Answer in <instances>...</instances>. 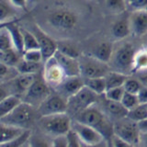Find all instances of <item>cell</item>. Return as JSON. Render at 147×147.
<instances>
[{
  "instance_id": "obj_17",
  "label": "cell",
  "mask_w": 147,
  "mask_h": 147,
  "mask_svg": "<svg viewBox=\"0 0 147 147\" xmlns=\"http://www.w3.org/2000/svg\"><path fill=\"white\" fill-rule=\"evenodd\" d=\"M101 106L99 109L111 119L113 122L121 119L127 117V109L123 107L121 102H115L106 99L103 96V99L101 100Z\"/></svg>"
},
{
  "instance_id": "obj_2",
  "label": "cell",
  "mask_w": 147,
  "mask_h": 147,
  "mask_svg": "<svg viewBox=\"0 0 147 147\" xmlns=\"http://www.w3.org/2000/svg\"><path fill=\"white\" fill-rule=\"evenodd\" d=\"M72 119L67 113L40 117L39 127L43 133L52 138L65 136L72 130Z\"/></svg>"
},
{
  "instance_id": "obj_39",
  "label": "cell",
  "mask_w": 147,
  "mask_h": 147,
  "mask_svg": "<svg viewBox=\"0 0 147 147\" xmlns=\"http://www.w3.org/2000/svg\"><path fill=\"white\" fill-rule=\"evenodd\" d=\"M124 95L123 87H117V88H111L105 92L103 96L108 100L115 101V102H121L122 96Z\"/></svg>"
},
{
  "instance_id": "obj_12",
  "label": "cell",
  "mask_w": 147,
  "mask_h": 147,
  "mask_svg": "<svg viewBox=\"0 0 147 147\" xmlns=\"http://www.w3.org/2000/svg\"><path fill=\"white\" fill-rule=\"evenodd\" d=\"M34 34L35 38L38 41L39 49L41 52L43 57V62L49 58L53 57L54 53L57 52V42L49 34L40 28L39 25H34L31 30H30Z\"/></svg>"
},
{
  "instance_id": "obj_36",
  "label": "cell",
  "mask_w": 147,
  "mask_h": 147,
  "mask_svg": "<svg viewBox=\"0 0 147 147\" xmlns=\"http://www.w3.org/2000/svg\"><path fill=\"white\" fill-rule=\"evenodd\" d=\"M121 103L124 108L127 109V111L131 110L132 109L136 108L137 106H139V101H138L137 95H133L130 93H126L124 91V95L121 100Z\"/></svg>"
},
{
  "instance_id": "obj_8",
  "label": "cell",
  "mask_w": 147,
  "mask_h": 147,
  "mask_svg": "<svg viewBox=\"0 0 147 147\" xmlns=\"http://www.w3.org/2000/svg\"><path fill=\"white\" fill-rule=\"evenodd\" d=\"M140 131L137 123L127 117L115 121L113 124V135L129 144L138 147L140 139Z\"/></svg>"
},
{
  "instance_id": "obj_41",
  "label": "cell",
  "mask_w": 147,
  "mask_h": 147,
  "mask_svg": "<svg viewBox=\"0 0 147 147\" xmlns=\"http://www.w3.org/2000/svg\"><path fill=\"white\" fill-rule=\"evenodd\" d=\"M127 8H130L133 11L147 10V0H132L126 1Z\"/></svg>"
},
{
  "instance_id": "obj_15",
  "label": "cell",
  "mask_w": 147,
  "mask_h": 147,
  "mask_svg": "<svg viewBox=\"0 0 147 147\" xmlns=\"http://www.w3.org/2000/svg\"><path fill=\"white\" fill-rule=\"evenodd\" d=\"M36 77L37 75H18L8 83L10 87L8 89L9 94L22 98V96L33 84Z\"/></svg>"
},
{
  "instance_id": "obj_52",
  "label": "cell",
  "mask_w": 147,
  "mask_h": 147,
  "mask_svg": "<svg viewBox=\"0 0 147 147\" xmlns=\"http://www.w3.org/2000/svg\"><path fill=\"white\" fill-rule=\"evenodd\" d=\"M20 147H30V145H29V144H28V141L26 142H24L22 145H20Z\"/></svg>"
},
{
  "instance_id": "obj_54",
  "label": "cell",
  "mask_w": 147,
  "mask_h": 147,
  "mask_svg": "<svg viewBox=\"0 0 147 147\" xmlns=\"http://www.w3.org/2000/svg\"><path fill=\"white\" fill-rule=\"evenodd\" d=\"M9 23H10V22H9ZM7 24H8V23H7V24H3V23H0V29H1V28H3V27H5L6 25H7Z\"/></svg>"
},
{
  "instance_id": "obj_53",
  "label": "cell",
  "mask_w": 147,
  "mask_h": 147,
  "mask_svg": "<svg viewBox=\"0 0 147 147\" xmlns=\"http://www.w3.org/2000/svg\"><path fill=\"white\" fill-rule=\"evenodd\" d=\"M108 147H113V146H112V144H111V141H110V139L108 140Z\"/></svg>"
},
{
  "instance_id": "obj_4",
  "label": "cell",
  "mask_w": 147,
  "mask_h": 147,
  "mask_svg": "<svg viewBox=\"0 0 147 147\" xmlns=\"http://www.w3.org/2000/svg\"><path fill=\"white\" fill-rule=\"evenodd\" d=\"M47 23L54 30L64 33L71 31L76 27L78 16L70 8L58 7L48 14Z\"/></svg>"
},
{
  "instance_id": "obj_33",
  "label": "cell",
  "mask_w": 147,
  "mask_h": 147,
  "mask_svg": "<svg viewBox=\"0 0 147 147\" xmlns=\"http://www.w3.org/2000/svg\"><path fill=\"white\" fill-rule=\"evenodd\" d=\"M21 30L23 36V49H24V52L30 50L39 49L38 41H37L34 34L30 30L26 29H21Z\"/></svg>"
},
{
  "instance_id": "obj_20",
  "label": "cell",
  "mask_w": 147,
  "mask_h": 147,
  "mask_svg": "<svg viewBox=\"0 0 147 147\" xmlns=\"http://www.w3.org/2000/svg\"><path fill=\"white\" fill-rule=\"evenodd\" d=\"M113 53V44L108 42V41H104V42H101L96 46L94 52L92 53L91 56L95 57L100 62L108 64L112 58Z\"/></svg>"
},
{
  "instance_id": "obj_38",
  "label": "cell",
  "mask_w": 147,
  "mask_h": 147,
  "mask_svg": "<svg viewBox=\"0 0 147 147\" xmlns=\"http://www.w3.org/2000/svg\"><path fill=\"white\" fill-rule=\"evenodd\" d=\"M22 59H24L25 61L34 63H40L43 61L42 54H41L40 49L26 51L22 54Z\"/></svg>"
},
{
  "instance_id": "obj_46",
  "label": "cell",
  "mask_w": 147,
  "mask_h": 147,
  "mask_svg": "<svg viewBox=\"0 0 147 147\" xmlns=\"http://www.w3.org/2000/svg\"><path fill=\"white\" fill-rule=\"evenodd\" d=\"M138 147H147V132H141Z\"/></svg>"
},
{
  "instance_id": "obj_43",
  "label": "cell",
  "mask_w": 147,
  "mask_h": 147,
  "mask_svg": "<svg viewBox=\"0 0 147 147\" xmlns=\"http://www.w3.org/2000/svg\"><path fill=\"white\" fill-rule=\"evenodd\" d=\"M110 141H111V144H112L113 147H137L131 144H129V142H126L121 139H119L118 137L114 136V135L111 137Z\"/></svg>"
},
{
  "instance_id": "obj_34",
  "label": "cell",
  "mask_w": 147,
  "mask_h": 147,
  "mask_svg": "<svg viewBox=\"0 0 147 147\" xmlns=\"http://www.w3.org/2000/svg\"><path fill=\"white\" fill-rule=\"evenodd\" d=\"M127 118L136 123L147 119V109L144 105H139L136 108L129 110L127 113Z\"/></svg>"
},
{
  "instance_id": "obj_7",
  "label": "cell",
  "mask_w": 147,
  "mask_h": 147,
  "mask_svg": "<svg viewBox=\"0 0 147 147\" xmlns=\"http://www.w3.org/2000/svg\"><path fill=\"white\" fill-rule=\"evenodd\" d=\"M51 94H52V88L44 82L42 76L40 77L37 76L33 84L22 96L21 100L22 102L37 109Z\"/></svg>"
},
{
  "instance_id": "obj_5",
  "label": "cell",
  "mask_w": 147,
  "mask_h": 147,
  "mask_svg": "<svg viewBox=\"0 0 147 147\" xmlns=\"http://www.w3.org/2000/svg\"><path fill=\"white\" fill-rule=\"evenodd\" d=\"M78 61L80 66V76L83 79L105 77L109 72L107 63L98 61L91 55L81 54Z\"/></svg>"
},
{
  "instance_id": "obj_42",
  "label": "cell",
  "mask_w": 147,
  "mask_h": 147,
  "mask_svg": "<svg viewBox=\"0 0 147 147\" xmlns=\"http://www.w3.org/2000/svg\"><path fill=\"white\" fill-rule=\"evenodd\" d=\"M67 139V147H82L81 142L78 139L76 134L72 130L66 134Z\"/></svg>"
},
{
  "instance_id": "obj_47",
  "label": "cell",
  "mask_w": 147,
  "mask_h": 147,
  "mask_svg": "<svg viewBox=\"0 0 147 147\" xmlns=\"http://www.w3.org/2000/svg\"><path fill=\"white\" fill-rule=\"evenodd\" d=\"M140 132H147V119L137 123Z\"/></svg>"
},
{
  "instance_id": "obj_50",
  "label": "cell",
  "mask_w": 147,
  "mask_h": 147,
  "mask_svg": "<svg viewBox=\"0 0 147 147\" xmlns=\"http://www.w3.org/2000/svg\"><path fill=\"white\" fill-rule=\"evenodd\" d=\"M139 81L142 84V86L144 87H146L147 88V75H144V76H141L139 78Z\"/></svg>"
},
{
  "instance_id": "obj_25",
  "label": "cell",
  "mask_w": 147,
  "mask_h": 147,
  "mask_svg": "<svg viewBox=\"0 0 147 147\" xmlns=\"http://www.w3.org/2000/svg\"><path fill=\"white\" fill-rule=\"evenodd\" d=\"M128 77L129 76L124 75V74L116 71H109L108 75L105 76L107 90L111 88H117V87H123L124 83H125Z\"/></svg>"
},
{
  "instance_id": "obj_32",
  "label": "cell",
  "mask_w": 147,
  "mask_h": 147,
  "mask_svg": "<svg viewBox=\"0 0 147 147\" xmlns=\"http://www.w3.org/2000/svg\"><path fill=\"white\" fill-rule=\"evenodd\" d=\"M18 76L15 67L8 66L7 64L0 63V84L9 83Z\"/></svg>"
},
{
  "instance_id": "obj_13",
  "label": "cell",
  "mask_w": 147,
  "mask_h": 147,
  "mask_svg": "<svg viewBox=\"0 0 147 147\" xmlns=\"http://www.w3.org/2000/svg\"><path fill=\"white\" fill-rule=\"evenodd\" d=\"M72 131L76 133L78 139L84 144H96L105 141L104 137L93 128L76 121H72Z\"/></svg>"
},
{
  "instance_id": "obj_11",
  "label": "cell",
  "mask_w": 147,
  "mask_h": 147,
  "mask_svg": "<svg viewBox=\"0 0 147 147\" xmlns=\"http://www.w3.org/2000/svg\"><path fill=\"white\" fill-rule=\"evenodd\" d=\"M37 112L40 117L66 113L67 101L58 94L52 93L39 106V108L37 109Z\"/></svg>"
},
{
  "instance_id": "obj_44",
  "label": "cell",
  "mask_w": 147,
  "mask_h": 147,
  "mask_svg": "<svg viewBox=\"0 0 147 147\" xmlns=\"http://www.w3.org/2000/svg\"><path fill=\"white\" fill-rule=\"evenodd\" d=\"M52 147H67V139L65 136H59L53 139Z\"/></svg>"
},
{
  "instance_id": "obj_55",
  "label": "cell",
  "mask_w": 147,
  "mask_h": 147,
  "mask_svg": "<svg viewBox=\"0 0 147 147\" xmlns=\"http://www.w3.org/2000/svg\"><path fill=\"white\" fill-rule=\"evenodd\" d=\"M144 106H145V107H146V109H147V104H146V105H144Z\"/></svg>"
},
{
  "instance_id": "obj_29",
  "label": "cell",
  "mask_w": 147,
  "mask_h": 147,
  "mask_svg": "<svg viewBox=\"0 0 147 147\" xmlns=\"http://www.w3.org/2000/svg\"><path fill=\"white\" fill-rule=\"evenodd\" d=\"M57 51L71 58L78 59L81 56L77 46L68 40H61L57 42Z\"/></svg>"
},
{
  "instance_id": "obj_48",
  "label": "cell",
  "mask_w": 147,
  "mask_h": 147,
  "mask_svg": "<svg viewBox=\"0 0 147 147\" xmlns=\"http://www.w3.org/2000/svg\"><path fill=\"white\" fill-rule=\"evenodd\" d=\"M82 147H108V140H105V141H102L99 144H91V145H88V144H82Z\"/></svg>"
},
{
  "instance_id": "obj_16",
  "label": "cell",
  "mask_w": 147,
  "mask_h": 147,
  "mask_svg": "<svg viewBox=\"0 0 147 147\" xmlns=\"http://www.w3.org/2000/svg\"><path fill=\"white\" fill-rule=\"evenodd\" d=\"M128 18L131 34L136 37L147 35V10L133 11Z\"/></svg>"
},
{
  "instance_id": "obj_19",
  "label": "cell",
  "mask_w": 147,
  "mask_h": 147,
  "mask_svg": "<svg viewBox=\"0 0 147 147\" xmlns=\"http://www.w3.org/2000/svg\"><path fill=\"white\" fill-rule=\"evenodd\" d=\"M20 10L14 7L11 1L0 0V23H7L16 21V18Z\"/></svg>"
},
{
  "instance_id": "obj_30",
  "label": "cell",
  "mask_w": 147,
  "mask_h": 147,
  "mask_svg": "<svg viewBox=\"0 0 147 147\" xmlns=\"http://www.w3.org/2000/svg\"><path fill=\"white\" fill-rule=\"evenodd\" d=\"M40 63H34L21 59L15 67L18 75H37L40 70Z\"/></svg>"
},
{
  "instance_id": "obj_6",
  "label": "cell",
  "mask_w": 147,
  "mask_h": 147,
  "mask_svg": "<svg viewBox=\"0 0 147 147\" xmlns=\"http://www.w3.org/2000/svg\"><path fill=\"white\" fill-rule=\"evenodd\" d=\"M136 50L134 46L131 43H124L119 46L116 52L113 53L112 64L114 67L113 71L124 74L129 76L132 70V62Z\"/></svg>"
},
{
  "instance_id": "obj_26",
  "label": "cell",
  "mask_w": 147,
  "mask_h": 147,
  "mask_svg": "<svg viewBox=\"0 0 147 147\" xmlns=\"http://www.w3.org/2000/svg\"><path fill=\"white\" fill-rule=\"evenodd\" d=\"M21 102H22L21 98L13 95H9L5 99H3L0 102V121L6 116H7Z\"/></svg>"
},
{
  "instance_id": "obj_49",
  "label": "cell",
  "mask_w": 147,
  "mask_h": 147,
  "mask_svg": "<svg viewBox=\"0 0 147 147\" xmlns=\"http://www.w3.org/2000/svg\"><path fill=\"white\" fill-rule=\"evenodd\" d=\"M9 95H10V94H9L8 90L3 88V87H0V102H1L3 99L6 98L7 96H8Z\"/></svg>"
},
{
  "instance_id": "obj_35",
  "label": "cell",
  "mask_w": 147,
  "mask_h": 147,
  "mask_svg": "<svg viewBox=\"0 0 147 147\" xmlns=\"http://www.w3.org/2000/svg\"><path fill=\"white\" fill-rule=\"evenodd\" d=\"M105 4L109 10L114 14H121L127 9L126 1H121V0H109V1H106Z\"/></svg>"
},
{
  "instance_id": "obj_45",
  "label": "cell",
  "mask_w": 147,
  "mask_h": 147,
  "mask_svg": "<svg viewBox=\"0 0 147 147\" xmlns=\"http://www.w3.org/2000/svg\"><path fill=\"white\" fill-rule=\"evenodd\" d=\"M138 101L140 105H146L147 104V88L142 86L140 91L137 94Z\"/></svg>"
},
{
  "instance_id": "obj_27",
  "label": "cell",
  "mask_w": 147,
  "mask_h": 147,
  "mask_svg": "<svg viewBox=\"0 0 147 147\" xmlns=\"http://www.w3.org/2000/svg\"><path fill=\"white\" fill-rule=\"evenodd\" d=\"M84 84L86 88L93 92L96 96H103L105 94L107 87H106L105 77L91 78V79H84Z\"/></svg>"
},
{
  "instance_id": "obj_40",
  "label": "cell",
  "mask_w": 147,
  "mask_h": 147,
  "mask_svg": "<svg viewBox=\"0 0 147 147\" xmlns=\"http://www.w3.org/2000/svg\"><path fill=\"white\" fill-rule=\"evenodd\" d=\"M30 132L31 131H27L23 133L21 136H20L15 140L2 142V144H0V147H20V145H22L24 142L28 141V139H29V137L30 135Z\"/></svg>"
},
{
  "instance_id": "obj_18",
  "label": "cell",
  "mask_w": 147,
  "mask_h": 147,
  "mask_svg": "<svg viewBox=\"0 0 147 147\" xmlns=\"http://www.w3.org/2000/svg\"><path fill=\"white\" fill-rule=\"evenodd\" d=\"M53 57L62 67L66 77L80 76V66L78 59L68 57L66 55L59 53L58 51L54 53Z\"/></svg>"
},
{
  "instance_id": "obj_21",
  "label": "cell",
  "mask_w": 147,
  "mask_h": 147,
  "mask_svg": "<svg viewBox=\"0 0 147 147\" xmlns=\"http://www.w3.org/2000/svg\"><path fill=\"white\" fill-rule=\"evenodd\" d=\"M16 21L8 23V24L7 25V29L8 30L9 33H10V35H11L15 50L17 51V52L20 53V54H23V53H24V49H23L22 30H21V28L18 27V25L16 23Z\"/></svg>"
},
{
  "instance_id": "obj_9",
  "label": "cell",
  "mask_w": 147,
  "mask_h": 147,
  "mask_svg": "<svg viewBox=\"0 0 147 147\" xmlns=\"http://www.w3.org/2000/svg\"><path fill=\"white\" fill-rule=\"evenodd\" d=\"M98 101V96L84 86L77 94L67 100V111L69 110L75 116H77L84 110L96 104Z\"/></svg>"
},
{
  "instance_id": "obj_3",
  "label": "cell",
  "mask_w": 147,
  "mask_h": 147,
  "mask_svg": "<svg viewBox=\"0 0 147 147\" xmlns=\"http://www.w3.org/2000/svg\"><path fill=\"white\" fill-rule=\"evenodd\" d=\"M36 109L24 102H21L0 122L23 131H30L36 117Z\"/></svg>"
},
{
  "instance_id": "obj_10",
  "label": "cell",
  "mask_w": 147,
  "mask_h": 147,
  "mask_svg": "<svg viewBox=\"0 0 147 147\" xmlns=\"http://www.w3.org/2000/svg\"><path fill=\"white\" fill-rule=\"evenodd\" d=\"M41 76L46 84L53 89L56 88L66 77L62 67L53 56L44 62Z\"/></svg>"
},
{
  "instance_id": "obj_51",
  "label": "cell",
  "mask_w": 147,
  "mask_h": 147,
  "mask_svg": "<svg viewBox=\"0 0 147 147\" xmlns=\"http://www.w3.org/2000/svg\"><path fill=\"white\" fill-rule=\"evenodd\" d=\"M4 57H5V53H3V52H1V51H0V63H3Z\"/></svg>"
},
{
  "instance_id": "obj_22",
  "label": "cell",
  "mask_w": 147,
  "mask_h": 147,
  "mask_svg": "<svg viewBox=\"0 0 147 147\" xmlns=\"http://www.w3.org/2000/svg\"><path fill=\"white\" fill-rule=\"evenodd\" d=\"M145 71H147V47H142L135 52L131 73H144Z\"/></svg>"
},
{
  "instance_id": "obj_28",
  "label": "cell",
  "mask_w": 147,
  "mask_h": 147,
  "mask_svg": "<svg viewBox=\"0 0 147 147\" xmlns=\"http://www.w3.org/2000/svg\"><path fill=\"white\" fill-rule=\"evenodd\" d=\"M53 138L46 135L45 133H33L28 139V144L30 147H52Z\"/></svg>"
},
{
  "instance_id": "obj_37",
  "label": "cell",
  "mask_w": 147,
  "mask_h": 147,
  "mask_svg": "<svg viewBox=\"0 0 147 147\" xmlns=\"http://www.w3.org/2000/svg\"><path fill=\"white\" fill-rule=\"evenodd\" d=\"M142 87V86L139 80L134 79V78H131V77H128L123 85L124 91H125L126 93H130L133 95H137Z\"/></svg>"
},
{
  "instance_id": "obj_23",
  "label": "cell",
  "mask_w": 147,
  "mask_h": 147,
  "mask_svg": "<svg viewBox=\"0 0 147 147\" xmlns=\"http://www.w3.org/2000/svg\"><path fill=\"white\" fill-rule=\"evenodd\" d=\"M27 131L9 126L3 122H0V144L15 140Z\"/></svg>"
},
{
  "instance_id": "obj_14",
  "label": "cell",
  "mask_w": 147,
  "mask_h": 147,
  "mask_svg": "<svg viewBox=\"0 0 147 147\" xmlns=\"http://www.w3.org/2000/svg\"><path fill=\"white\" fill-rule=\"evenodd\" d=\"M84 86V79L81 76H70L64 78L63 81L55 88V91L56 94L67 101L73 96L77 94Z\"/></svg>"
},
{
  "instance_id": "obj_31",
  "label": "cell",
  "mask_w": 147,
  "mask_h": 147,
  "mask_svg": "<svg viewBox=\"0 0 147 147\" xmlns=\"http://www.w3.org/2000/svg\"><path fill=\"white\" fill-rule=\"evenodd\" d=\"M13 50H15V47H14L11 35L6 25L0 29V51L3 53H7Z\"/></svg>"
},
{
  "instance_id": "obj_24",
  "label": "cell",
  "mask_w": 147,
  "mask_h": 147,
  "mask_svg": "<svg viewBox=\"0 0 147 147\" xmlns=\"http://www.w3.org/2000/svg\"><path fill=\"white\" fill-rule=\"evenodd\" d=\"M111 32L114 38L118 40H121L128 37L131 34L129 18H121L117 20L112 26Z\"/></svg>"
},
{
  "instance_id": "obj_1",
  "label": "cell",
  "mask_w": 147,
  "mask_h": 147,
  "mask_svg": "<svg viewBox=\"0 0 147 147\" xmlns=\"http://www.w3.org/2000/svg\"><path fill=\"white\" fill-rule=\"evenodd\" d=\"M75 121L93 128L104 137L105 140L111 139L113 136L114 122L99 109L96 104L78 114L76 116Z\"/></svg>"
}]
</instances>
